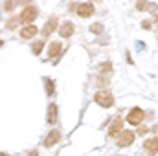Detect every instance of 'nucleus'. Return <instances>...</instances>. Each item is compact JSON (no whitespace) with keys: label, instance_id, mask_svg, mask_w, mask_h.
I'll return each mask as SVG.
<instances>
[{"label":"nucleus","instance_id":"nucleus-1","mask_svg":"<svg viewBox=\"0 0 158 156\" xmlns=\"http://www.w3.org/2000/svg\"><path fill=\"white\" fill-rule=\"evenodd\" d=\"M94 101H96V105H99L101 109H110V107L114 105V96H112L109 90H99V92H96Z\"/></svg>","mask_w":158,"mask_h":156},{"label":"nucleus","instance_id":"nucleus-2","mask_svg":"<svg viewBox=\"0 0 158 156\" xmlns=\"http://www.w3.org/2000/svg\"><path fill=\"white\" fill-rule=\"evenodd\" d=\"M143 119H145V112H143L140 107L131 109V112L127 114V123H129L131 127H140V125L143 123Z\"/></svg>","mask_w":158,"mask_h":156},{"label":"nucleus","instance_id":"nucleus-3","mask_svg":"<svg viewBox=\"0 0 158 156\" xmlns=\"http://www.w3.org/2000/svg\"><path fill=\"white\" fill-rule=\"evenodd\" d=\"M136 132L134 130H121L118 136V147H129V145H132L134 143V140H136Z\"/></svg>","mask_w":158,"mask_h":156},{"label":"nucleus","instance_id":"nucleus-4","mask_svg":"<svg viewBox=\"0 0 158 156\" xmlns=\"http://www.w3.org/2000/svg\"><path fill=\"white\" fill-rule=\"evenodd\" d=\"M35 17H37V7L35 6H26L24 9H22V13H20V22H24V24H31L33 20H35Z\"/></svg>","mask_w":158,"mask_h":156},{"label":"nucleus","instance_id":"nucleus-5","mask_svg":"<svg viewBox=\"0 0 158 156\" xmlns=\"http://www.w3.org/2000/svg\"><path fill=\"white\" fill-rule=\"evenodd\" d=\"M94 11H96V7H94V4H90V2L77 4V15L81 18H90V17L94 15Z\"/></svg>","mask_w":158,"mask_h":156},{"label":"nucleus","instance_id":"nucleus-6","mask_svg":"<svg viewBox=\"0 0 158 156\" xmlns=\"http://www.w3.org/2000/svg\"><path fill=\"white\" fill-rule=\"evenodd\" d=\"M143 151L149 156L158 154V136H153V138H147L143 142Z\"/></svg>","mask_w":158,"mask_h":156},{"label":"nucleus","instance_id":"nucleus-7","mask_svg":"<svg viewBox=\"0 0 158 156\" xmlns=\"http://www.w3.org/2000/svg\"><path fill=\"white\" fill-rule=\"evenodd\" d=\"M121 130H123V119H121V116H116L112 119L110 127H109V136L110 138H116V136H119Z\"/></svg>","mask_w":158,"mask_h":156},{"label":"nucleus","instance_id":"nucleus-8","mask_svg":"<svg viewBox=\"0 0 158 156\" xmlns=\"http://www.w3.org/2000/svg\"><path fill=\"white\" fill-rule=\"evenodd\" d=\"M61 140V130H57V129H53L48 136H46V140H44V147H53L57 142Z\"/></svg>","mask_w":158,"mask_h":156},{"label":"nucleus","instance_id":"nucleus-9","mask_svg":"<svg viewBox=\"0 0 158 156\" xmlns=\"http://www.w3.org/2000/svg\"><path fill=\"white\" fill-rule=\"evenodd\" d=\"M37 26H33V24H28V26H24L22 30H20V37L22 39H33L35 35H37Z\"/></svg>","mask_w":158,"mask_h":156},{"label":"nucleus","instance_id":"nucleus-10","mask_svg":"<svg viewBox=\"0 0 158 156\" xmlns=\"http://www.w3.org/2000/svg\"><path fill=\"white\" fill-rule=\"evenodd\" d=\"M61 51H63V44L59 40H55V42H52L48 46V57L50 59H55L57 55H61Z\"/></svg>","mask_w":158,"mask_h":156},{"label":"nucleus","instance_id":"nucleus-11","mask_svg":"<svg viewBox=\"0 0 158 156\" xmlns=\"http://www.w3.org/2000/svg\"><path fill=\"white\" fill-rule=\"evenodd\" d=\"M57 28H59V22H57V18H50V20L44 24V28H42V35H46V37H48V35H52V33H53Z\"/></svg>","mask_w":158,"mask_h":156},{"label":"nucleus","instance_id":"nucleus-12","mask_svg":"<svg viewBox=\"0 0 158 156\" xmlns=\"http://www.w3.org/2000/svg\"><path fill=\"white\" fill-rule=\"evenodd\" d=\"M57 116H59V107L55 103H52L48 107V123L50 125H55L57 123Z\"/></svg>","mask_w":158,"mask_h":156},{"label":"nucleus","instance_id":"nucleus-13","mask_svg":"<svg viewBox=\"0 0 158 156\" xmlns=\"http://www.w3.org/2000/svg\"><path fill=\"white\" fill-rule=\"evenodd\" d=\"M74 30H76V28H74V24H72V22H64V24L59 28V35H61V37H64V39H68V37H72V35H74Z\"/></svg>","mask_w":158,"mask_h":156},{"label":"nucleus","instance_id":"nucleus-14","mask_svg":"<svg viewBox=\"0 0 158 156\" xmlns=\"http://www.w3.org/2000/svg\"><path fill=\"white\" fill-rule=\"evenodd\" d=\"M46 90H48V96H55V84H53V79H46Z\"/></svg>","mask_w":158,"mask_h":156},{"label":"nucleus","instance_id":"nucleus-15","mask_svg":"<svg viewBox=\"0 0 158 156\" xmlns=\"http://www.w3.org/2000/svg\"><path fill=\"white\" fill-rule=\"evenodd\" d=\"M42 48H44V42H42V40H35V42H33V46H31V50H33V53H35V55H39L40 51H42Z\"/></svg>","mask_w":158,"mask_h":156},{"label":"nucleus","instance_id":"nucleus-16","mask_svg":"<svg viewBox=\"0 0 158 156\" xmlns=\"http://www.w3.org/2000/svg\"><path fill=\"white\" fill-rule=\"evenodd\" d=\"M149 7V2L147 0H136V9L138 11H145Z\"/></svg>","mask_w":158,"mask_h":156},{"label":"nucleus","instance_id":"nucleus-17","mask_svg":"<svg viewBox=\"0 0 158 156\" xmlns=\"http://www.w3.org/2000/svg\"><path fill=\"white\" fill-rule=\"evenodd\" d=\"M90 31L96 33V35H99V33L103 31V24H92V26H90Z\"/></svg>","mask_w":158,"mask_h":156},{"label":"nucleus","instance_id":"nucleus-18","mask_svg":"<svg viewBox=\"0 0 158 156\" xmlns=\"http://www.w3.org/2000/svg\"><path fill=\"white\" fill-rule=\"evenodd\" d=\"M101 72H107V74H110V72H112V66H110V63H105V64L101 66Z\"/></svg>","mask_w":158,"mask_h":156},{"label":"nucleus","instance_id":"nucleus-19","mask_svg":"<svg viewBox=\"0 0 158 156\" xmlns=\"http://www.w3.org/2000/svg\"><path fill=\"white\" fill-rule=\"evenodd\" d=\"M13 4H15V0H6V6H4V7H6V11H11V9L15 7Z\"/></svg>","mask_w":158,"mask_h":156},{"label":"nucleus","instance_id":"nucleus-20","mask_svg":"<svg viewBox=\"0 0 158 156\" xmlns=\"http://www.w3.org/2000/svg\"><path fill=\"white\" fill-rule=\"evenodd\" d=\"M142 28H143V30H151V28H153V22H151V20H143V22H142Z\"/></svg>","mask_w":158,"mask_h":156},{"label":"nucleus","instance_id":"nucleus-21","mask_svg":"<svg viewBox=\"0 0 158 156\" xmlns=\"http://www.w3.org/2000/svg\"><path fill=\"white\" fill-rule=\"evenodd\" d=\"M145 132H147V127H145V125H140V127H138V132H136V134H140V136H143Z\"/></svg>","mask_w":158,"mask_h":156},{"label":"nucleus","instance_id":"nucleus-22","mask_svg":"<svg viewBox=\"0 0 158 156\" xmlns=\"http://www.w3.org/2000/svg\"><path fill=\"white\" fill-rule=\"evenodd\" d=\"M147 9H151V11H156V4H153V2H151V4H149V7H147Z\"/></svg>","mask_w":158,"mask_h":156},{"label":"nucleus","instance_id":"nucleus-23","mask_svg":"<svg viewBox=\"0 0 158 156\" xmlns=\"http://www.w3.org/2000/svg\"><path fill=\"white\" fill-rule=\"evenodd\" d=\"M127 63H129V64H134V61H132V57H131V53H127Z\"/></svg>","mask_w":158,"mask_h":156},{"label":"nucleus","instance_id":"nucleus-24","mask_svg":"<svg viewBox=\"0 0 158 156\" xmlns=\"http://www.w3.org/2000/svg\"><path fill=\"white\" fill-rule=\"evenodd\" d=\"M37 154H39L37 151H31V153H28V156H37Z\"/></svg>","mask_w":158,"mask_h":156},{"label":"nucleus","instance_id":"nucleus-25","mask_svg":"<svg viewBox=\"0 0 158 156\" xmlns=\"http://www.w3.org/2000/svg\"><path fill=\"white\" fill-rule=\"evenodd\" d=\"M153 20H155V24L158 26V15H155V17H153Z\"/></svg>","mask_w":158,"mask_h":156},{"label":"nucleus","instance_id":"nucleus-26","mask_svg":"<svg viewBox=\"0 0 158 156\" xmlns=\"http://www.w3.org/2000/svg\"><path fill=\"white\" fill-rule=\"evenodd\" d=\"M19 2H20V4H26V6H30V4H28L30 0H19Z\"/></svg>","mask_w":158,"mask_h":156},{"label":"nucleus","instance_id":"nucleus-27","mask_svg":"<svg viewBox=\"0 0 158 156\" xmlns=\"http://www.w3.org/2000/svg\"><path fill=\"white\" fill-rule=\"evenodd\" d=\"M0 156H7V154H0Z\"/></svg>","mask_w":158,"mask_h":156}]
</instances>
